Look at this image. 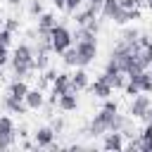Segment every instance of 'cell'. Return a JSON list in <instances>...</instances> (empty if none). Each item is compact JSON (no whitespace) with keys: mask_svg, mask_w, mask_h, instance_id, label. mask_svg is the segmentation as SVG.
I'll return each instance as SVG.
<instances>
[{"mask_svg":"<svg viewBox=\"0 0 152 152\" xmlns=\"http://www.w3.org/2000/svg\"><path fill=\"white\" fill-rule=\"evenodd\" d=\"M10 64H12V71H14L17 78H26V76L36 69V55H33V50H31L26 43H21V45H17L14 52L10 55Z\"/></svg>","mask_w":152,"mask_h":152,"instance_id":"1","label":"cell"},{"mask_svg":"<svg viewBox=\"0 0 152 152\" xmlns=\"http://www.w3.org/2000/svg\"><path fill=\"white\" fill-rule=\"evenodd\" d=\"M71 43H74V36H71V31H69L66 26L55 24V26L50 28V48H52V52L62 55L66 48H71Z\"/></svg>","mask_w":152,"mask_h":152,"instance_id":"2","label":"cell"},{"mask_svg":"<svg viewBox=\"0 0 152 152\" xmlns=\"http://www.w3.org/2000/svg\"><path fill=\"white\" fill-rule=\"evenodd\" d=\"M97 57V40H76V66H88Z\"/></svg>","mask_w":152,"mask_h":152,"instance_id":"3","label":"cell"},{"mask_svg":"<svg viewBox=\"0 0 152 152\" xmlns=\"http://www.w3.org/2000/svg\"><path fill=\"white\" fill-rule=\"evenodd\" d=\"M112 121H114V112L100 109V112L93 116V121L88 124L86 133H88V135H102V133H107V131L112 128Z\"/></svg>","mask_w":152,"mask_h":152,"instance_id":"4","label":"cell"},{"mask_svg":"<svg viewBox=\"0 0 152 152\" xmlns=\"http://www.w3.org/2000/svg\"><path fill=\"white\" fill-rule=\"evenodd\" d=\"M150 97L147 95H142V93H138L135 97H131V107H128V114L133 116V119H142L145 116V112H147V107H150Z\"/></svg>","mask_w":152,"mask_h":152,"instance_id":"5","label":"cell"},{"mask_svg":"<svg viewBox=\"0 0 152 152\" xmlns=\"http://www.w3.org/2000/svg\"><path fill=\"white\" fill-rule=\"evenodd\" d=\"M69 78H71V74H66V71H62V74H57L52 78V93H50L52 97H50V102H57L59 95L69 93Z\"/></svg>","mask_w":152,"mask_h":152,"instance_id":"6","label":"cell"},{"mask_svg":"<svg viewBox=\"0 0 152 152\" xmlns=\"http://www.w3.org/2000/svg\"><path fill=\"white\" fill-rule=\"evenodd\" d=\"M88 90L95 95V97H100V100H104V97H109L112 95V86H109V81H107V76L102 74V76H97L93 83H88Z\"/></svg>","mask_w":152,"mask_h":152,"instance_id":"7","label":"cell"},{"mask_svg":"<svg viewBox=\"0 0 152 152\" xmlns=\"http://www.w3.org/2000/svg\"><path fill=\"white\" fill-rule=\"evenodd\" d=\"M88 74H86V66H78L74 74H71V78H69V90L71 93H81V90H86L88 88Z\"/></svg>","mask_w":152,"mask_h":152,"instance_id":"8","label":"cell"},{"mask_svg":"<svg viewBox=\"0 0 152 152\" xmlns=\"http://www.w3.org/2000/svg\"><path fill=\"white\" fill-rule=\"evenodd\" d=\"M102 147H104V150H114V152L124 150V147H126V142H124V133H121V131H107V133H104V142H102Z\"/></svg>","mask_w":152,"mask_h":152,"instance_id":"9","label":"cell"},{"mask_svg":"<svg viewBox=\"0 0 152 152\" xmlns=\"http://www.w3.org/2000/svg\"><path fill=\"white\" fill-rule=\"evenodd\" d=\"M33 142H36L38 147H50V145L55 142V131H52V126L38 128V131L33 133Z\"/></svg>","mask_w":152,"mask_h":152,"instance_id":"10","label":"cell"},{"mask_svg":"<svg viewBox=\"0 0 152 152\" xmlns=\"http://www.w3.org/2000/svg\"><path fill=\"white\" fill-rule=\"evenodd\" d=\"M55 24H57V21H55V14H50V12H43V14L38 17V26H36L38 36L48 38V36H50V28H52Z\"/></svg>","mask_w":152,"mask_h":152,"instance_id":"11","label":"cell"},{"mask_svg":"<svg viewBox=\"0 0 152 152\" xmlns=\"http://www.w3.org/2000/svg\"><path fill=\"white\" fill-rule=\"evenodd\" d=\"M2 104H5V109H7V112H12V114H26V112H28L26 102H24V100H19V97H12V95H5Z\"/></svg>","mask_w":152,"mask_h":152,"instance_id":"12","label":"cell"},{"mask_svg":"<svg viewBox=\"0 0 152 152\" xmlns=\"http://www.w3.org/2000/svg\"><path fill=\"white\" fill-rule=\"evenodd\" d=\"M128 78L135 81V86L140 88V93H152V76H150L147 69H142V71H138V74H133V76H128Z\"/></svg>","mask_w":152,"mask_h":152,"instance_id":"13","label":"cell"},{"mask_svg":"<svg viewBox=\"0 0 152 152\" xmlns=\"http://www.w3.org/2000/svg\"><path fill=\"white\" fill-rule=\"evenodd\" d=\"M138 150L142 152H152V124L147 121L145 128L138 133Z\"/></svg>","mask_w":152,"mask_h":152,"instance_id":"14","label":"cell"},{"mask_svg":"<svg viewBox=\"0 0 152 152\" xmlns=\"http://www.w3.org/2000/svg\"><path fill=\"white\" fill-rule=\"evenodd\" d=\"M57 107L62 109V112H74L76 107H78V97H76V93H64V95H59L57 97Z\"/></svg>","mask_w":152,"mask_h":152,"instance_id":"15","label":"cell"},{"mask_svg":"<svg viewBox=\"0 0 152 152\" xmlns=\"http://www.w3.org/2000/svg\"><path fill=\"white\" fill-rule=\"evenodd\" d=\"M26 93H28V86H26V81H24V78H14V81L10 83V88H7V95L19 97V100H24V97H26Z\"/></svg>","mask_w":152,"mask_h":152,"instance_id":"16","label":"cell"},{"mask_svg":"<svg viewBox=\"0 0 152 152\" xmlns=\"http://www.w3.org/2000/svg\"><path fill=\"white\" fill-rule=\"evenodd\" d=\"M24 102H26V107L28 109H40L43 107V102H45V97H43V93L38 90V88H28V93H26V97H24Z\"/></svg>","mask_w":152,"mask_h":152,"instance_id":"17","label":"cell"},{"mask_svg":"<svg viewBox=\"0 0 152 152\" xmlns=\"http://www.w3.org/2000/svg\"><path fill=\"white\" fill-rule=\"evenodd\" d=\"M95 14H97V10H95V7H90V5H88V7H86V10H83V12H78V10H76V12H74V21H76V24H78V26H86V24H88V21H90V19H95Z\"/></svg>","mask_w":152,"mask_h":152,"instance_id":"18","label":"cell"},{"mask_svg":"<svg viewBox=\"0 0 152 152\" xmlns=\"http://www.w3.org/2000/svg\"><path fill=\"white\" fill-rule=\"evenodd\" d=\"M121 10V5H119V0H104L102 2V7H100V12H102V17L104 19H114V14Z\"/></svg>","mask_w":152,"mask_h":152,"instance_id":"19","label":"cell"},{"mask_svg":"<svg viewBox=\"0 0 152 152\" xmlns=\"http://www.w3.org/2000/svg\"><path fill=\"white\" fill-rule=\"evenodd\" d=\"M74 38H76V40H97V33L90 31L88 26H78V31H76Z\"/></svg>","mask_w":152,"mask_h":152,"instance_id":"20","label":"cell"},{"mask_svg":"<svg viewBox=\"0 0 152 152\" xmlns=\"http://www.w3.org/2000/svg\"><path fill=\"white\" fill-rule=\"evenodd\" d=\"M0 133L2 135H17L14 133V121L10 116H0Z\"/></svg>","mask_w":152,"mask_h":152,"instance_id":"21","label":"cell"},{"mask_svg":"<svg viewBox=\"0 0 152 152\" xmlns=\"http://www.w3.org/2000/svg\"><path fill=\"white\" fill-rule=\"evenodd\" d=\"M62 62H64L66 66H76V48H66V50L62 52Z\"/></svg>","mask_w":152,"mask_h":152,"instance_id":"22","label":"cell"},{"mask_svg":"<svg viewBox=\"0 0 152 152\" xmlns=\"http://www.w3.org/2000/svg\"><path fill=\"white\" fill-rule=\"evenodd\" d=\"M104 76H107V81H109L112 88H121V90H124V83H126L124 74H104Z\"/></svg>","mask_w":152,"mask_h":152,"instance_id":"23","label":"cell"},{"mask_svg":"<svg viewBox=\"0 0 152 152\" xmlns=\"http://www.w3.org/2000/svg\"><path fill=\"white\" fill-rule=\"evenodd\" d=\"M45 10H43V2L40 0H31V5H28V14L31 17H40Z\"/></svg>","mask_w":152,"mask_h":152,"instance_id":"24","label":"cell"},{"mask_svg":"<svg viewBox=\"0 0 152 152\" xmlns=\"http://www.w3.org/2000/svg\"><path fill=\"white\" fill-rule=\"evenodd\" d=\"M138 36H140L138 28H126V31L121 33V40H124V43H133V40H138Z\"/></svg>","mask_w":152,"mask_h":152,"instance_id":"25","label":"cell"},{"mask_svg":"<svg viewBox=\"0 0 152 152\" xmlns=\"http://www.w3.org/2000/svg\"><path fill=\"white\" fill-rule=\"evenodd\" d=\"M124 90H126V95H131V97H135V95L140 93V88L135 86V81H133V78H128V81L124 83Z\"/></svg>","mask_w":152,"mask_h":152,"instance_id":"26","label":"cell"},{"mask_svg":"<svg viewBox=\"0 0 152 152\" xmlns=\"http://www.w3.org/2000/svg\"><path fill=\"white\" fill-rule=\"evenodd\" d=\"M86 0H64V12H69V14H74L81 5H83Z\"/></svg>","mask_w":152,"mask_h":152,"instance_id":"27","label":"cell"},{"mask_svg":"<svg viewBox=\"0 0 152 152\" xmlns=\"http://www.w3.org/2000/svg\"><path fill=\"white\" fill-rule=\"evenodd\" d=\"M14 140H17V135H2L0 133V150H10L14 145Z\"/></svg>","mask_w":152,"mask_h":152,"instance_id":"28","label":"cell"},{"mask_svg":"<svg viewBox=\"0 0 152 152\" xmlns=\"http://www.w3.org/2000/svg\"><path fill=\"white\" fill-rule=\"evenodd\" d=\"M10 43H12V31H7V28H0V45L10 48Z\"/></svg>","mask_w":152,"mask_h":152,"instance_id":"29","label":"cell"},{"mask_svg":"<svg viewBox=\"0 0 152 152\" xmlns=\"http://www.w3.org/2000/svg\"><path fill=\"white\" fill-rule=\"evenodd\" d=\"M5 28L7 31H19V19H14V17H10V19H5Z\"/></svg>","mask_w":152,"mask_h":152,"instance_id":"30","label":"cell"},{"mask_svg":"<svg viewBox=\"0 0 152 152\" xmlns=\"http://www.w3.org/2000/svg\"><path fill=\"white\" fill-rule=\"evenodd\" d=\"M102 109H107V112H119V104H116V100H109V97H104V104H102Z\"/></svg>","mask_w":152,"mask_h":152,"instance_id":"31","label":"cell"},{"mask_svg":"<svg viewBox=\"0 0 152 152\" xmlns=\"http://www.w3.org/2000/svg\"><path fill=\"white\" fill-rule=\"evenodd\" d=\"M7 62H10V48L0 45V66H5Z\"/></svg>","mask_w":152,"mask_h":152,"instance_id":"32","label":"cell"},{"mask_svg":"<svg viewBox=\"0 0 152 152\" xmlns=\"http://www.w3.org/2000/svg\"><path fill=\"white\" fill-rule=\"evenodd\" d=\"M138 2H140V0H119V5H121L124 10H133V7H138Z\"/></svg>","mask_w":152,"mask_h":152,"instance_id":"33","label":"cell"},{"mask_svg":"<svg viewBox=\"0 0 152 152\" xmlns=\"http://www.w3.org/2000/svg\"><path fill=\"white\" fill-rule=\"evenodd\" d=\"M55 76H57V71H55V69H48V71H45V76H43V81H50V83H52V78H55Z\"/></svg>","mask_w":152,"mask_h":152,"instance_id":"34","label":"cell"},{"mask_svg":"<svg viewBox=\"0 0 152 152\" xmlns=\"http://www.w3.org/2000/svg\"><path fill=\"white\" fill-rule=\"evenodd\" d=\"M62 128H64V121H62V119H55V124H52V131H55V133H59Z\"/></svg>","mask_w":152,"mask_h":152,"instance_id":"35","label":"cell"},{"mask_svg":"<svg viewBox=\"0 0 152 152\" xmlns=\"http://www.w3.org/2000/svg\"><path fill=\"white\" fill-rule=\"evenodd\" d=\"M86 2H88L90 7H95V10L100 12V7H102V2H104V0H86Z\"/></svg>","mask_w":152,"mask_h":152,"instance_id":"36","label":"cell"},{"mask_svg":"<svg viewBox=\"0 0 152 152\" xmlns=\"http://www.w3.org/2000/svg\"><path fill=\"white\" fill-rule=\"evenodd\" d=\"M142 119L152 124V102H150V107H147V112H145V116H142Z\"/></svg>","mask_w":152,"mask_h":152,"instance_id":"37","label":"cell"},{"mask_svg":"<svg viewBox=\"0 0 152 152\" xmlns=\"http://www.w3.org/2000/svg\"><path fill=\"white\" fill-rule=\"evenodd\" d=\"M52 5H55L57 10H64V0H52Z\"/></svg>","mask_w":152,"mask_h":152,"instance_id":"38","label":"cell"},{"mask_svg":"<svg viewBox=\"0 0 152 152\" xmlns=\"http://www.w3.org/2000/svg\"><path fill=\"white\" fill-rule=\"evenodd\" d=\"M7 5H12V7H19V5H21V0H7Z\"/></svg>","mask_w":152,"mask_h":152,"instance_id":"39","label":"cell"},{"mask_svg":"<svg viewBox=\"0 0 152 152\" xmlns=\"http://www.w3.org/2000/svg\"><path fill=\"white\" fill-rule=\"evenodd\" d=\"M145 5H147V10L152 12V0H145Z\"/></svg>","mask_w":152,"mask_h":152,"instance_id":"40","label":"cell"}]
</instances>
